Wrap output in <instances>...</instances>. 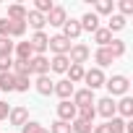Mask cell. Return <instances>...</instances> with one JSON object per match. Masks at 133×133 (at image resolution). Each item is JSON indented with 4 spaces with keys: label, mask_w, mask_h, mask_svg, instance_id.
I'll use <instances>...</instances> for the list:
<instances>
[{
    "label": "cell",
    "mask_w": 133,
    "mask_h": 133,
    "mask_svg": "<svg viewBox=\"0 0 133 133\" xmlns=\"http://www.w3.org/2000/svg\"><path fill=\"white\" fill-rule=\"evenodd\" d=\"M39 130H42V123H37V120H26L21 125V133H39Z\"/></svg>",
    "instance_id": "34"
},
{
    "label": "cell",
    "mask_w": 133,
    "mask_h": 133,
    "mask_svg": "<svg viewBox=\"0 0 133 133\" xmlns=\"http://www.w3.org/2000/svg\"><path fill=\"white\" fill-rule=\"evenodd\" d=\"M89 57H91V50H89L86 44H71V50H68V60H71L73 65H84Z\"/></svg>",
    "instance_id": "2"
},
{
    "label": "cell",
    "mask_w": 133,
    "mask_h": 133,
    "mask_svg": "<svg viewBox=\"0 0 133 133\" xmlns=\"http://www.w3.org/2000/svg\"><path fill=\"white\" fill-rule=\"evenodd\" d=\"M123 29H125V18H123V16H117V13H115V16H110L107 31L112 34V31H123Z\"/></svg>",
    "instance_id": "28"
},
{
    "label": "cell",
    "mask_w": 133,
    "mask_h": 133,
    "mask_svg": "<svg viewBox=\"0 0 133 133\" xmlns=\"http://www.w3.org/2000/svg\"><path fill=\"white\" fill-rule=\"evenodd\" d=\"M26 34V21H11V37H24Z\"/></svg>",
    "instance_id": "33"
},
{
    "label": "cell",
    "mask_w": 133,
    "mask_h": 133,
    "mask_svg": "<svg viewBox=\"0 0 133 133\" xmlns=\"http://www.w3.org/2000/svg\"><path fill=\"white\" fill-rule=\"evenodd\" d=\"M94 60H97V68L102 71V68H107V65H112V60H115V57L110 55V50H107V47H99V50L94 52Z\"/></svg>",
    "instance_id": "18"
},
{
    "label": "cell",
    "mask_w": 133,
    "mask_h": 133,
    "mask_svg": "<svg viewBox=\"0 0 133 133\" xmlns=\"http://www.w3.org/2000/svg\"><path fill=\"white\" fill-rule=\"evenodd\" d=\"M71 102L76 104V110H78V107H89V104H94V91H89V89H78V91H73Z\"/></svg>",
    "instance_id": "9"
},
{
    "label": "cell",
    "mask_w": 133,
    "mask_h": 133,
    "mask_svg": "<svg viewBox=\"0 0 133 133\" xmlns=\"http://www.w3.org/2000/svg\"><path fill=\"white\" fill-rule=\"evenodd\" d=\"M94 104H97L94 110H97L102 117H107V120L117 115V112H115V99H112V97H104V99H99V102H94Z\"/></svg>",
    "instance_id": "10"
},
{
    "label": "cell",
    "mask_w": 133,
    "mask_h": 133,
    "mask_svg": "<svg viewBox=\"0 0 133 133\" xmlns=\"http://www.w3.org/2000/svg\"><path fill=\"white\" fill-rule=\"evenodd\" d=\"M8 112H11L8 102H0V120H5V117H8Z\"/></svg>",
    "instance_id": "41"
},
{
    "label": "cell",
    "mask_w": 133,
    "mask_h": 133,
    "mask_svg": "<svg viewBox=\"0 0 133 133\" xmlns=\"http://www.w3.org/2000/svg\"><path fill=\"white\" fill-rule=\"evenodd\" d=\"M29 73H37V76H47L50 73V60L44 55H34L29 60Z\"/></svg>",
    "instance_id": "4"
},
{
    "label": "cell",
    "mask_w": 133,
    "mask_h": 133,
    "mask_svg": "<svg viewBox=\"0 0 133 133\" xmlns=\"http://www.w3.org/2000/svg\"><path fill=\"white\" fill-rule=\"evenodd\" d=\"M0 39H11V21L0 18Z\"/></svg>",
    "instance_id": "39"
},
{
    "label": "cell",
    "mask_w": 133,
    "mask_h": 133,
    "mask_svg": "<svg viewBox=\"0 0 133 133\" xmlns=\"http://www.w3.org/2000/svg\"><path fill=\"white\" fill-rule=\"evenodd\" d=\"M91 128H94L91 123H86V120H78V117L71 123V130H73V133H91Z\"/></svg>",
    "instance_id": "29"
},
{
    "label": "cell",
    "mask_w": 133,
    "mask_h": 133,
    "mask_svg": "<svg viewBox=\"0 0 133 133\" xmlns=\"http://www.w3.org/2000/svg\"><path fill=\"white\" fill-rule=\"evenodd\" d=\"M107 125H110V130H112V133H125V120H123V117H117V115H115V117H110V120H107Z\"/></svg>",
    "instance_id": "31"
},
{
    "label": "cell",
    "mask_w": 133,
    "mask_h": 133,
    "mask_svg": "<svg viewBox=\"0 0 133 133\" xmlns=\"http://www.w3.org/2000/svg\"><path fill=\"white\" fill-rule=\"evenodd\" d=\"M84 81H86V89H89V91H94V89L104 86V73H102L99 68H91V71H86V73H84Z\"/></svg>",
    "instance_id": "6"
},
{
    "label": "cell",
    "mask_w": 133,
    "mask_h": 133,
    "mask_svg": "<svg viewBox=\"0 0 133 133\" xmlns=\"http://www.w3.org/2000/svg\"><path fill=\"white\" fill-rule=\"evenodd\" d=\"M94 16H112V0H97L94 3Z\"/></svg>",
    "instance_id": "23"
},
{
    "label": "cell",
    "mask_w": 133,
    "mask_h": 133,
    "mask_svg": "<svg viewBox=\"0 0 133 133\" xmlns=\"http://www.w3.org/2000/svg\"><path fill=\"white\" fill-rule=\"evenodd\" d=\"M76 104L71 102V99H65V102H60L57 104V120H63V123H73L76 120Z\"/></svg>",
    "instance_id": "3"
},
{
    "label": "cell",
    "mask_w": 133,
    "mask_h": 133,
    "mask_svg": "<svg viewBox=\"0 0 133 133\" xmlns=\"http://www.w3.org/2000/svg\"><path fill=\"white\" fill-rule=\"evenodd\" d=\"M5 18L8 21H26V8L18 5V3H13V5H8V16Z\"/></svg>",
    "instance_id": "20"
},
{
    "label": "cell",
    "mask_w": 133,
    "mask_h": 133,
    "mask_svg": "<svg viewBox=\"0 0 133 133\" xmlns=\"http://www.w3.org/2000/svg\"><path fill=\"white\" fill-rule=\"evenodd\" d=\"M115 112H117V117H130L133 115V99L123 97L120 102H115Z\"/></svg>",
    "instance_id": "16"
},
{
    "label": "cell",
    "mask_w": 133,
    "mask_h": 133,
    "mask_svg": "<svg viewBox=\"0 0 133 133\" xmlns=\"http://www.w3.org/2000/svg\"><path fill=\"white\" fill-rule=\"evenodd\" d=\"M29 76H16V86H13V91H29Z\"/></svg>",
    "instance_id": "35"
},
{
    "label": "cell",
    "mask_w": 133,
    "mask_h": 133,
    "mask_svg": "<svg viewBox=\"0 0 133 133\" xmlns=\"http://www.w3.org/2000/svg\"><path fill=\"white\" fill-rule=\"evenodd\" d=\"M34 84H37V91H39V94H44V97H47V94H52L55 81H50V76H37V81H34Z\"/></svg>",
    "instance_id": "22"
},
{
    "label": "cell",
    "mask_w": 133,
    "mask_h": 133,
    "mask_svg": "<svg viewBox=\"0 0 133 133\" xmlns=\"http://www.w3.org/2000/svg\"><path fill=\"white\" fill-rule=\"evenodd\" d=\"M47 24V18L37 11H26V26H31L34 31H42V26Z\"/></svg>",
    "instance_id": "15"
},
{
    "label": "cell",
    "mask_w": 133,
    "mask_h": 133,
    "mask_svg": "<svg viewBox=\"0 0 133 133\" xmlns=\"http://www.w3.org/2000/svg\"><path fill=\"white\" fill-rule=\"evenodd\" d=\"M94 42H97L99 47H107V44L112 42V34H110L107 29H102V26H99V29L94 31Z\"/></svg>",
    "instance_id": "25"
},
{
    "label": "cell",
    "mask_w": 133,
    "mask_h": 133,
    "mask_svg": "<svg viewBox=\"0 0 133 133\" xmlns=\"http://www.w3.org/2000/svg\"><path fill=\"white\" fill-rule=\"evenodd\" d=\"M39 133H50V130H44V128H42V130H39Z\"/></svg>",
    "instance_id": "43"
},
{
    "label": "cell",
    "mask_w": 133,
    "mask_h": 133,
    "mask_svg": "<svg viewBox=\"0 0 133 133\" xmlns=\"http://www.w3.org/2000/svg\"><path fill=\"white\" fill-rule=\"evenodd\" d=\"M104 86H107L110 97H125V94H128L130 81H128V76L117 73V76H112V78H104Z\"/></svg>",
    "instance_id": "1"
},
{
    "label": "cell",
    "mask_w": 133,
    "mask_h": 133,
    "mask_svg": "<svg viewBox=\"0 0 133 133\" xmlns=\"http://www.w3.org/2000/svg\"><path fill=\"white\" fill-rule=\"evenodd\" d=\"M50 133H73L71 130V123H63V120H55L50 125Z\"/></svg>",
    "instance_id": "32"
},
{
    "label": "cell",
    "mask_w": 133,
    "mask_h": 133,
    "mask_svg": "<svg viewBox=\"0 0 133 133\" xmlns=\"http://www.w3.org/2000/svg\"><path fill=\"white\" fill-rule=\"evenodd\" d=\"M78 24H81V31H91V34H94V31L99 29V16H94V13H86V16H84Z\"/></svg>",
    "instance_id": "19"
},
{
    "label": "cell",
    "mask_w": 133,
    "mask_h": 133,
    "mask_svg": "<svg viewBox=\"0 0 133 133\" xmlns=\"http://www.w3.org/2000/svg\"><path fill=\"white\" fill-rule=\"evenodd\" d=\"M94 133H112V130H110L107 123H102V125H94Z\"/></svg>",
    "instance_id": "42"
},
{
    "label": "cell",
    "mask_w": 133,
    "mask_h": 133,
    "mask_svg": "<svg viewBox=\"0 0 133 133\" xmlns=\"http://www.w3.org/2000/svg\"><path fill=\"white\" fill-rule=\"evenodd\" d=\"M117 5H120V13H117V16H123V18H125V16H130V13H133V0H120Z\"/></svg>",
    "instance_id": "37"
},
{
    "label": "cell",
    "mask_w": 133,
    "mask_h": 133,
    "mask_svg": "<svg viewBox=\"0 0 133 133\" xmlns=\"http://www.w3.org/2000/svg\"><path fill=\"white\" fill-rule=\"evenodd\" d=\"M107 50H110L112 57H123V55H125V42H123V39H112V42L107 44Z\"/></svg>",
    "instance_id": "26"
},
{
    "label": "cell",
    "mask_w": 133,
    "mask_h": 133,
    "mask_svg": "<svg viewBox=\"0 0 133 133\" xmlns=\"http://www.w3.org/2000/svg\"><path fill=\"white\" fill-rule=\"evenodd\" d=\"M8 120H11V125H18V128H21V125L29 120V110H26V107H13V110L8 112Z\"/></svg>",
    "instance_id": "13"
},
{
    "label": "cell",
    "mask_w": 133,
    "mask_h": 133,
    "mask_svg": "<svg viewBox=\"0 0 133 133\" xmlns=\"http://www.w3.org/2000/svg\"><path fill=\"white\" fill-rule=\"evenodd\" d=\"M11 73H13V76H31V73H29V63H24V60H13Z\"/></svg>",
    "instance_id": "30"
},
{
    "label": "cell",
    "mask_w": 133,
    "mask_h": 133,
    "mask_svg": "<svg viewBox=\"0 0 133 133\" xmlns=\"http://www.w3.org/2000/svg\"><path fill=\"white\" fill-rule=\"evenodd\" d=\"M73 91H76V86H73L68 78H63V81H55V86H52V94H57V97H60V102L71 99V97H73Z\"/></svg>",
    "instance_id": "7"
},
{
    "label": "cell",
    "mask_w": 133,
    "mask_h": 133,
    "mask_svg": "<svg viewBox=\"0 0 133 133\" xmlns=\"http://www.w3.org/2000/svg\"><path fill=\"white\" fill-rule=\"evenodd\" d=\"M76 117H78V120H86V123H94V117H97V110H94V104H89V107H78Z\"/></svg>",
    "instance_id": "27"
},
{
    "label": "cell",
    "mask_w": 133,
    "mask_h": 133,
    "mask_svg": "<svg viewBox=\"0 0 133 133\" xmlns=\"http://www.w3.org/2000/svg\"><path fill=\"white\" fill-rule=\"evenodd\" d=\"M16 86V76L8 71V73H0V91H13Z\"/></svg>",
    "instance_id": "24"
},
{
    "label": "cell",
    "mask_w": 133,
    "mask_h": 133,
    "mask_svg": "<svg viewBox=\"0 0 133 133\" xmlns=\"http://www.w3.org/2000/svg\"><path fill=\"white\" fill-rule=\"evenodd\" d=\"M13 52H16V60H24V63H29V60L34 57V50H31L29 42H16Z\"/></svg>",
    "instance_id": "12"
},
{
    "label": "cell",
    "mask_w": 133,
    "mask_h": 133,
    "mask_svg": "<svg viewBox=\"0 0 133 133\" xmlns=\"http://www.w3.org/2000/svg\"><path fill=\"white\" fill-rule=\"evenodd\" d=\"M13 68V57L11 55H0V73H8Z\"/></svg>",
    "instance_id": "38"
},
{
    "label": "cell",
    "mask_w": 133,
    "mask_h": 133,
    "mask_svg": "<svg viewBox=\"0 0 133 133\" xmlns=\"http://www.w3.org/2000/svg\"><path fill=\"white\" fill-rule=\"evenodd\" d=\"M13 47H16V42H11V39H0V55H11Z\"/></svg>",
    "instance_id": "40"
},
{
    "label": "cell",
    "mask_w": 133,
    "mask_h": 133,
    "mask_svg": "<svg viewBox=\"0 0 133 133\" xmlns=\"http://www.w3.org/2000/svg\"><path fill=\"white\" fill-rule=\"evenodd\" d=\"M65 73H68V81H71V84H81V81H84V73H86V71H84V65H73V63H71Z\"/></svg>",
    "instance_id": "21"
},
{
    "label": "cell",
    "mask_w": 133,
    "mask_h": 133,
    "mask_svg": "<svg viewBox=\"0 0 133 133\" xmlns=\"http://www.w3.org/2000/svg\"><path fill=\"white\" fill-rule=\"evenodd\" d=\"M37 13H42V16H47L50 11H52V0H37V8H34Z\"/></svg>",
    "instance_id": "36"
},
{
    "label": "cell",
    "mask_w": 133,
    "mask_h": 133,
    "mask_svg": "<svg viewBox=\"0 0 133 133\" xmlns=\"http://www.w3.org/2000/svg\"><path fill=\"white\" fill-rule=\"evenodd\" d=\"M68 65H71L68 55H55V57L50 60V71H52V73H65V71H68Z\"/></svg>",
    "instance_id": "14"
},
{
    "label": "cell",
    "mask_w": 133,
    "mask_h": 133,
    "mask_svg": "<svg viewBox=\"0 0 133 133\" xmlns=\"http://www.w3.org/2000/svg\"><path fill=\"white\" fill-rule=\"evenodd\" d=\"M47 50H52L55 55H68V50H71V42L65 39L63 34H55V37H50V42H47Z\"/></svg>",
    "instance_id": "5"
},
{
    "label": "cell",
    "mask_w": 133,
    "mask_h": 133,
    "mask_svg": "<svg viewBox=\"0 0 133 133\" xmlns=\"http://www.w3.org/2000/svg\"><path fill=\"white\" fill-rule=\"evenodd\" d=\"M47 42H50V37H47L44 31H34V37L29 39V44H31L34 55H44V50H47Z\"/></svg>",
    "instance_id": "11"
},
{
    "label": "cell",
    "mask_w": 133,
    "mask_h": 133,
    "mask_svg": "<svg viewBox=\"0 0 133 133\" xmlns=\"http://www.w3.org/2000/svg\"><path fill=\"white\" fill-rule=\"evenodd\" d=\"M44 18H47V24H50V26H63L65 21H68V13H65V8H63V5H52V11H50Z\"/></svg>",
    "instance_id": "8"
},
{
    "label": "cell",
    "mask_w": 133,
    "mask_h": 133,
    "mask_svg": "<svg viewBox=\"0 0 133 133\" xmlns=\"http://www.w3.org/2000/svg\"><path fill=\"white\" fill-rule=\"evenodd\" d=\"M63 37L68 39V42H71V39H78V37H81V24H78V21H65V24H63Z\"/></svg>",
    "instance_id": "17"
}]
</instances>
